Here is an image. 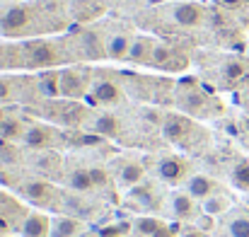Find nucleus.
I'll list each match as a JSON object with an SVG mask.
<instances>
[{"label": "nucleus", "mask_w": 249, "mask_h": 237, "mask_svg": "<svg viewBox=\"0 0 249 237\" xmlns=\"http://www.w3.org/2000/svg\"><path fill=\"white\" fill-rule=\"evenodd\" d=\"M184 237H208L206 233H201V230H196V228H191V230H186Z\"/></svg>", "instance_id": "473e14b6"}, {"label": "nucleus", "mask_w": 249, "mask_h": 237, "mask_svg": "<svg viewBox=\"0 0 249 237\" xmlns=\"http://www.w3.org/2000/svg\"><path fill=\"white\" fill-rule=\"evenodd\" d=\"M172 213L177 218H181V220L184 218H191L196 213V199L189 191H177L172 196Z\"/></svg>", "instance_id": "2eb2a0df"}, {"label": "nucleus", "mask_w": 249, "mask_h": 237, "mask_svg": "<svg viewBox=\"0 0 249 237\" xmlns=\"http://www.w3.org/2000/svg\"><path fill=\"white\" fill-rule=\"evenodd\" d=\"M71 189H75V191H92L94 189V182H92V174H89V169H73V174H71Z\"/></svg>", "instance_id": "5701e85b"}, {"label": "nucleus", "mask_w": 249, "mask_h": 237, "mask_svg": "<svg viewBox=\"0 0 249 237\" xmlns=\"http://www.w3.org/2000/svg\"><path fill=\"white\" fill-rule=\"evenodd\" d=\"M51 237H80V223L75 218H56L51 225Z\"/></svg>", "instance_id": "6ab92c4d"}, {"label": "nucleus", "mask_w": 249, "mask_h": 237, "mask_svg": "<svg viewBox=\"0 0 249 237\" xmlns=\"http://www.w3.org/2000/svg\"><path fill=\"white\" fill-rule=\"evenodd\" d=\"M89 97L102 104V107H116L121 99H124V90L116 80L111 78H97L92 80V87H89Z\"/></svg>", "instance_id": "39448f33"}, {"label": "nucleus", "mask_w": 249, "mask_h": 237, "mask_svg": "<svg viewBox=\"0 0 249 237\" xmlns=\"http://www.w3.org/2000/svg\"><path fill=\"white\" fill-rule=\"evenodd\" d=\"M220 5H225V7H242L247 0H218Z\"/></svg>", "instance_id": "7c9ffc66"}, {"label": "nucleus", "mask_w": 249, "mask_h": 237, "mask_svg": "<svg viewBox=\"0 0 249 237\" xmlns=\"http://www.w3.org/2000/svg\"><path fill=\"white\" fill-rule=\"evenodd\" d=\"M143 177H145V167L136 160H126L116 172V184L124 189H133V186L143 184Z\"/></svg>", "instance_id": "9b49d317"}, {"label": "nucleus", "mask_w": 249, "mask_h": 237, "mask_svg": "<svg viewBox=\"0 0 249 237\" xmlns=\"http://www.w3.org/2000/svg\"><path fill=\"white\" fill-rule=\"evenodd\" d=\"M22 54H24V61L29 68L51 71L53 66L61 63V51L56 49L53 41H29V44H24Z\"/></svg>", "instance_id": "f03ea898"}, {"label": "nucleus", "mask_w": 249, "mask_h": 237, "mask_svg": "<svg viewBox=\"0 0 249 237\" xmlns=\"http://www.w3.org/2000/svg\"><path fill=\"white\" fill-rule=\"evenodd\" d=\"M22 143L27 148H34V150H49L56 143V131L51 126H44V124H32V126H27Z\"/></svg>", "instance_id": "0eeeda50"}, {"label": "nucleus", "mask_w": 249, "mask_h": 237, "mask_svg": "<svg viewBox=\"0 0 249 237\" xmlns=\"http://www.w3.org/2000/svg\"><path fill=\"white\" fill-rule=\"evenodd\" d=\"M131 199L133 201H138L143 208H155V203H153V191H150V186H143V184H138V186H133V191H131Z\"/></svg>", "instance_id": "bb28decb"}, {"label": "nucleus", "mask_w": 249, "mask_h": 237, "mask_svg": "<svg viewBox=\"0 0 249 237\" xmlns=\"http://www.w3.org/2000/svg\"><path fill=\"white\" fill-rule=\"evenodd\" d=\"M24 131H27V126L22 124V119L10 116V114L0 124V138H5V141H22Z\"/></svg>", "instance_id": "a211bd4d"}, {"label": "nucleus", "mask_w": 249, "mask_h": 237, "mask_svg": "<svg viewBox=\"0 0 249 237\" xmlns=\"http://www.w3.org/2000/svg\"><path fill=\"white\" fill-rule=\"evenodd\" d=\"M12 80L7 78H0V102H7V99H12Z\"/></svg>", "instance_id": "c756f323"}, {"label": "nucleus", "mask_w": 249, "mask_h": 237, "mask_svg": "<svg viewBox=\"0 0 249 237\" xmlns=\"http://www.w3.org/2000/svg\"><path fill=\"white\" fill-rule=\"evenodd\" d=\"M249 68L245 61H237V58H232V61H228L225 66H223V78L228 80V82H242V80L247 78Z\"/></svg>", "instance_id": "aec40b11"}, {"label": "nucleus", "mask_w": 249, "mask_h": 237, "mask_svg": "<svg viewBox=\"0 0 249 237\" xmlns=\"http://www.w3.org/2000/svg\"><path fill=\"white\" fill-rule=\"evenodd\" d=\"M92 87V75L83 68H66L61 71V97L83 99Z\"/></svg>", "instance_id": "7ed1b4c3"}, {"label": "nucleus", "mask_w": 249, "mask_h": 237, "mask_svg": "<svg viewBox=\"0 0 249 237\" xmlns=\"http://www.w3.org/2000/svg\"><path fill=\"white\" fill-rule=\"evenodd\" d=\"M158 177L167 184H181L189 179V160L179 155H165L158 162Z\"/></svg>", "instance_id": "423d86ee"}, {"label": "nucleus", "mask_w": 249, "mask_h": 237, "mask_svg": "<svg viewBox=\"0 0 249 237\" xmlns=\"http://www.w3.org/2000/svg\"><path fill=\"white\" fill-rule=\"evenodd\" d=\"M80 237H97V235H92V233H83Z\"/></svg>", "instance_id": "c9c22d12"}, {"label": "nucleus", "mask_w": 249, "mask_h": 237, "mask_svg": "<svg viewBox=\"0 0 249 237\" xmlns=\"http://www.w3.org/2000/svg\"><path fill=\"white\" fill-rule=\"evenodd\" d=\"M5 116H7V114H5V109L0 107V124H2V119H5Z\"/></svg>", "instance_id": "f704fd0d"}, {"label": "nucleus", "mask_w": 249, "mask_h": 237, "mask_svg": "<svg viewBox=\"0 0 249 237\" xmlns=\"http://www.w3.org/2000/svg\"><path fill=\"white\" fill-rule=\"evenodd\" d=\"M22 196L29 199L32 203L36 206H44V208H51L56 206V186L51 182H44V179H29L19 186Z\"/></svg>", "instance_id": "20e7f679"}, {"label": "nucleus", "mask_w": 249, "mask_h": 237, "mask_svg": "<svg viewBox=\"0 0 249 237\" xmlns=\"http://www.w3.org/2000/svg\"><path fill=\"white\" fill-rule=\"evenodd\" d=\"M215 182L211 179V177H206V174H191L189 179H186V191L196 199V201H206V199H211L213 194H215Z\"/></svg>", "instance_id": "f8f14e48"}, {"label": "nucleus", "mask_w": 249, "mask_h": 237, "mask_svg": "<svg viewBox=\"0 0 249 237\" xmlns=\"http://www.w3.org/2000/svg\"><path fill=\"white\" fill-rule=\"evenodd\" d=\"M153 46H155L153 39H148V36H136L133 44H131V51H128V58H126V61H131V63H141V66H150Z\"/></svg>", "instance_id": "ddd939ff"}, {"label": "nucleus", "mask_w": 249, "mask_h": 237, "mask_svg": "<svg viewBox=\"0 0 249 237\" xmlns=\"http://www.w3.org/2000/svg\"><path fill=\"white\" fill-rule=\"evenodd\" d=\"M242 124H245V131L249 133V116H245V121H242Z\"/></svg>", "instance_id": "72a5a7b5"}, {"label": "nucleus", "mask_w": 249, "mask_h": 237, "mask_svg": "<svg viewBox=\"0 0 249 237\" xmlns=\"http://www.w3.org/2000/svg\"><path fill=\"white\" fill-rule=\"evenodd\" d=\"M165 223L162 220H158V218H138L136 223H133V228H136V233L141 237H153L160 228H162Z\"/></svg>", "instance_id": "a878e982"}, {"label": "nucleus", "mask_w": 249, "mask_h": 237, "mask_svg": "<svg viewBox=\"0 0 249 237\" xmlns=\"http://www.w3.org/2000/svg\"><path fill=\"white\" fill-rule=\"evenodd\" d=\"M232 184L240 191H249V160H240L232 167Z\"/></svg>", "instance_id": "b1692460"}, {"label": "nucleus", "mask_w": 249, "mask_h": 237, "mask_svg": "<svg viewBox=\"0 0 249 237\" xmlns=\"http://www.w3.org/2000/svg\"><path fill=\"white\" fill-rule=\"evenodd\" d=\"M34 27V10L29 5H12L0 17V34L5 36H22Z\"/></svg>", "instance_id": "f257e3e1"}, {"label": "nucleus", "mask_w": 249, "mask_h": 237, "mask_svg": "<svg viewBox=\"0 0 249 237\" xmlns=\"http://www.w3.org/2000/svg\"><path fill=\"white\" fill-rule=\"evenodd\" d=\"M181 107H184L186 111H191V114H196V111H203V107H206V97H203L198 90L184 92V94H181Z\"/></svg>", "instance_id": "393cba45"}, {"label": "nucleus", "mask_w": 249, "mask_h": 237, "mask_svg": "<svg viewBox=\"0 0 249 237\" xmlns=\"http://www.w3.org/2000/svg\"><path fill=\"white\" fill-rule=\"evenodd\" d=\"M174 58V49L172 46H167V44H160V41H155V46H153V56H150V66L153 68H162L165 71V66Z\"/></svg>", "instance_id": "4be33fe9"}, {"label": "nucleus", "mask_w": 249, "mask_h": 237, "mask_svg": "<svg viewBox=\"0 0 249 237\" xmlns=\"http://www.w3.org/2000/svg\"><path fill=\"white\" fill-rule=\"evenodd\" d=\"M191 131H194V124L186 116L167 114L165 121H162V133H165L167 141H172V143H186V138L191 136Z\"/></svg>", "instance_id": "6e6552de"}, {"label": "nucleus", "mask_w": 249, "mask_h": 237, "mask_svg": "<svg viewBox=\"0 0 249 237\" xmlns=\"http://www.w3.org/2000/svg\"><path fill=\"white\" fill-rule=\"evenodd\" d=\"M228 203H230V201H228L225 196H211V199L203 201V208H206L211 216H215V213H223V211L228 208Z\"/></svg>", "instance_id": "cd10ccee"}, {"label": "nucleus", "mask_w": 249, "mask_h": 237, "mask_svg": "<svg viewBox=\"0 0 249 237\" xmlns=\"http://www.w3.org/2000/svg\"><path fill=\"white\" fill-rule=\"evenodd\" d=\"M94 133H99L102 138H116L119 131H121V121L114 116V114H99L92 124Z\"/></svg>", "instance_id": "dca6fc26"}, {"label": "nucleus", "mask_w": 249, "mask_h": 237, "mask_svg": "<svg viewBox=\"0 0 249 237\" xmlns=\"http://www.w3.org/2000/svg\"><path fill=\"white\" fill-rule=\"evenodd\" d=\"M89 174H92L94 186H107L109 184V174H107L104 167H89Z\"/></svg>", "instance_id": "c85d7f7f"}, {"label": "nucleus", "mask_w": 249, "mask_h": 237, "mask_svg": "<svg viewBox=\"0 0 249 237\" xmlns=\"http://www.w3.org/2000/svg\"><path fill=\"white\" fill-rule=\"evenodd\" d=\"M153 237H177V235H174V233H172L167 225H162V228H160V230H158V233H155Z\"/></svg>", "instance_id": "2f4dec72"}, {"label": "nucleus", "mask_w": 249, "mask_h": 237, "mask_svg": "<svg viewBox=\"0 0 249 237\" xmlns=\"http://www.w3.org/2000/svg\"><path fill=\"white\" fill-rule=\"evenodd\" d=\"M247 104H249V90H247Z\"/></svg>", "instance_id": "e433bc0d"}, {"label": "nucleus", "mask_w": 249, "mask_h": 237, "mask_svg": "<svg viewBox=\"0 0 249 237\" xmlns=\"http://www.w3.org/2000/svg\"><path fill=\"white\" fill-rule=\"evenodd\" d=\"M39 92L44 97H61V71H44L39 75Z\"/></svg>", "instance_id": "f3484780"}, {"label": "nucleus", "mask_w": 249, "mask_h": 237, "mask_svg": "<svg viewBox=\"0 0 249 237\" xmlns=\"http://www.w3.org/2000/svg\"><path fill=\"white\" fill-rule=\"evenodd\" d=\"M172 19L181 27H198L203 22V7L196 2H179L172 10Z\"/></svg>", "instance_id": "9d476101"}, {"label": "nucleus", "mask_w": 249, "mask_h": 237, "mask_svg": "<svg viewBox=\"0 0 249 237\" xmlns=\"http://www.w3.org/2000/svg\"><path fill=\"white\" fill-rule=\"evenodd\" d=\"M131 44H133V36H128V34H114L107 41V56L114 58V61H126L128 58V51H131Z\"/></svg>", "instance_id": "4468645a"}, {"label": "nucleus", "mask_w": 249, "mask_h": 237, "mask_svg": "<svg viewBox=\"0 0 249 237\" xmlns=\"http://www.w3.org/2000/svg\"><path fill=\"white\" fill-rule=\"evenodd\" d=\"M51 225H53V220L46 213L29 211L19 225V233H22V237H51Z\"/></svg>", "instance_id": "1a4fd4ad"}, {"label": "nucleus", "mask_w": 249, "mask_h": 237, "mask_svg": "<svg viewBox=\"0 0 249 237\" xmlns=\"http://www.w3.org/2000/svg\"><path fill=\"white\" fill-rule=\"evenodd\" d=\"M230 237H249V211H237L228 225Z\"/></svg>", "instance_id": "412c9836"}]
</instances>
